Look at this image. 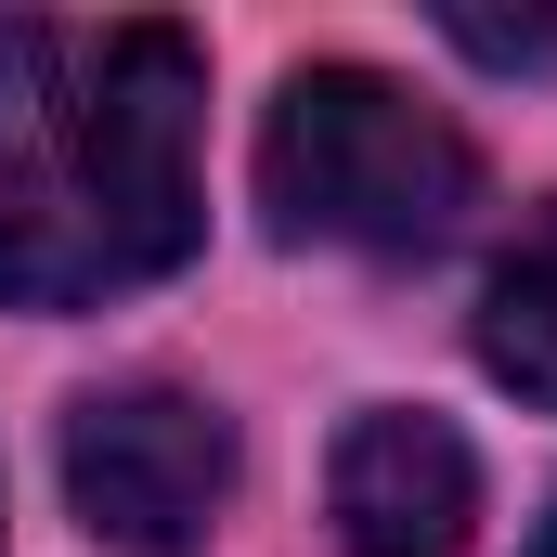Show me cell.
I'll return each mask as SVG.
<instances>
[{
    "mask_svg": "<svg viewBox=\"0 0 557 557\" xmlns=\"http://www.w3.org/2000/svg\"><path fill=\"white\" fill-rule=\"evenodd\" d=\"M260 195H273V234L441 247L480 208V156L441 104H416L376 65H298L273 131H260Z\"/></svg>",
    "mask_w": 557,
    "mask_h": 557,
    "instance_id": "cell-2",
    "label": "cell"
},
{
    "mask_svg": "<svg viewBox=\"0 0 557 557\" xmlns=\"http://www.w3.org/2000/svg\"><path fill=\"white\" fill-rule=\"evenodd\" d=\"M324 506H337V545H350V557H454L467 519H480V454H467L441 416L376 403V416L337 428Z\"/></svg>",
    "mask_w": 557,
    "mask_h": 557,
    "instance_id": "cell-4",
    "label": "cell"
},
{
    "mask_svg": "<svg viewBox=\"0 0 557 557\" xmlns=\"http://www.w3.org/2000/svg\"><path fill=\"white\" fill-rule=\"evenodd\" d=\"M65 493L117 557H195L234 493V428L195 389H91L65 416Z\"/></svg>",
    "mask_w": 557,
    "mask_h": 557,
    "instance_id": "cell-3",
    "label": "cell"
},
{
    "mask_svg": "<svg viewBox=\"0 0 557 557\" xmlns=\"http://www.w3.org/2000/svg\"><path fill=\"white\" fill-rule=\"evenodd\" d=\"M195 104L208 65L182 26L52 39V78L13 104L0 156V311H91L195 260Z\"/></svg>",
    "mask_w": 557,
    "mask_h": 557,
    "instance_id": "cell-1",
    "label": "cell"
},
{
    "mask_svg": "<svg viewBox=\"0 0 557 557\" xmlns=\"http://www.w3.org/2000/svg\"><path fill=\"white\" fill-rule=\"evenodd\" d=\"M519 557H557V506H545V532H532V545H519Z\"/></svg>",
    "mask_w": 557,
    "mask_h": 557,
    "instance_id": "cell-7",
    "label": "cell"
},
{
    "mask_svg": "<svg viewBox=\"0 0 557 557\" xmlns=\"http://www.w3.org/2000/svg\"><path fill=\"white\" fill-rule=\"evenodd\" d=\"M480 363H493L519 403L557 416V208L506 247V273H493V298H480Z\"/></svg>",
    "mask_w": 557,
    "mask_h": 557,
    "instance_id": "cell-5",
    "label": "cell"
},
{
    "mask_svg": "<svg viewBox=\"0 0 557 557\" xmlns=\"http://www.w3.org/2000/svg\"><path fill=\"white\" fill-rule=\"evenodd\" d=\"M441 26H454L480 65H557V13H467V0H454Z\"/></svg>",
    "mask_w": 557,
    "mask_h": 557,
    "instance_id": "cell-6",
    "label": "cell"
}]
</instances>
